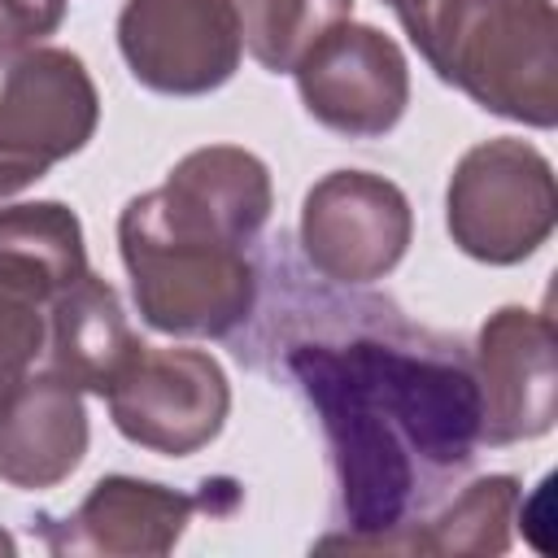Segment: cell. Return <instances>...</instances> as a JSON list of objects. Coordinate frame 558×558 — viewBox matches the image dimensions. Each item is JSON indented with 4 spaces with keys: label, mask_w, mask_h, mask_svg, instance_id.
Instances as JSON below:
<instances>
[{
    "label": "cell",
    "mask_w": 558,
    "mask_h": 558,
    "mask_svg": "<svg viewBox=\"0 0 558 558\" xmlns=\"http://www.w3.org/2000/svg\"><path fill=\"white\" fill-rule=\"evenodd\" d=\"M65 22V0H0V48L44 44Z\"/></svg>",
    "instance_id": "19"
},
{
    "label": "cell",
    "mask_w": 558,
    "mask_h": 558,
    "mask_svg": "<svg viewBox=\"0 0 558 558\" xmlns=\"http://www.w3.org/2000/svg\"><path fill=\"white\" fill-rule=\"evenodd\" d=\"M205 497L174 493L135 475H105L61 519H44L52 554H105V558H157L170 554Z\"/></svg>",
    "instance_id": "11"
},
{
    "label": "cell",
    "mask_w": 558,
    "mask_h": 558,
    "mask_svg": "<svg viewBox=\"0 0 558 558\" xmlns=\"http://www.w3.org/2000/svg\"><path fill=\"white\" fill-rule=\"evenodd\" d=\"M554 166L536 144L497 135L458 157L445 187V227L466 257L519 266L554 235Z\"/></svg>",
    "instance_id": "4"
},
{
    "label": "cell",
    "mask_w": 558,
    "mask_h": 558,
    "mask_svg": "<svg viewBox=\"0 0 558 558\" xmlns=\"http://www.w3.org/2000/svg\"><path fill=\"white\" fill-rule=\"evenodd\" d=\"M13 549H17V545H13V536L0 527V554H13Z\"/></svg>",
    "instance_id": "20"
},
{
    "label": "cell",
    "mask_w": 558,
    "mask_h": 558,
    "mask_svg": "<svg viewBox=\"0 0 558 558\" xmlns=\"http://www.w3.org/2000/svg\"><path fill=\"white\" fill-rule=\"evenodd\" d=\"M519 514V480L514 475H480L471 480L445 510L405 527V554H506L510 527Z\"/></svg>",
    "instance_id": "16"
},
{
    "label": "cell",
    "mask_w": 558,
    "mask_h": 558,
    "mask_svg": "<svg viewBox=\"0 0 558 558\" xmlns=\"http://www.w3.org/2000/svg\"><path fill=\"white\" fill-rule=\"evenodd\" d=\"M118 248L140 318L161 336H231L257 305L248 244L166 183L126 201Z\"/></svg>",
    "instance_id": "2"
},
{
    "label": "cell",
    "mask_w": 558,
    "mask_h": 558,
    "mask_svg": "<svg viewBox=\"0 0 558 558\" xmlns=\"http://www.w3.org/2000/svg\"><path fill=\"white\" fill-rule=\"evenodd\" d=\"M392 13L436 78L480 109L536 131L558 122V17L549 0H405Z\"/></svg>",
    "instance_id": "3"
},
{
    "label": "cell",
    "mask_w": 558,
    "mask_h": 558,
    "mask_svg": "<svg viewBox=\"0 0 558 558\" xmlns=\"http://www.w3.org/2000/svg\"><path fill=\"white\" fill-rule=\"evenodd\" d=\"M83 392L57 371H26L0 397V484L39 493L57 488L87 458Z\"/></svg>",
    "instance_id": "12"
},
{
    "label": "cell",
    "mask_w": 558,
    "mask_h": 558,
    "mask_svg": "<svg viewBox=\"0 0 558 558\" xmlns=\"http://www.w3.org/2000/svg\"><path fill=\"white\" fill-rule=\"evenodd\" d=\"M140 349H144V340L131 331L113 283L100 279L96 270H83L44 310L48 371L70 379L78 392L105 397L126 375V366L140 357Z\"/></svg>",
    "instance_id": "13"
},
{
    "label": "cell",
    "mask_w": 558,
    "mask_h": 558,
    "mask_svg": "<svg viewBox=\"0 0 558 558\" xmlns=\"http://www.w3.org/2000/svg\"><path fill=\"white\" fill-rule=\"evenodd\" d=\"M96 122L100 96L78 52L52 44L0 48V196L83 153Z\"/></svg>",
    "instance_id": "5"
},
{
    "label": "cell",
    "mask_w": 558,
    "mask_h": 558,
    "mask_svg": "<svg viewBox=\"0 0 558 558\" xmlns=\"http://www.w3.org/2000/svg\"><path fill=\"white\" fill-rule=\"evenodd\" d=\"M288 371L323 418L340 523L349 527L318 545L405 554L410 510L475 458L480 401L471 366L458 353L349 340L296 344Z\"/></svg>",
    "instance_id": "1"
},
{
    "label": "cell",
    "mask_w": 558,
    "mask_h": 558,
    "mask_svg": "<svg viewBox=\"0 0 558 558\" xmlns=\"http://www.w3.org/2000/svg\"><path fill=\"white\" fill-rule=\"evenodd\" d=\"M118 48L131 78L157 96H205L240 70L235 0H126Z\"/></svg>",
    "instance_id": "8"
},
{
    "label": "cell",
    "mask_w": 558,
    "mask_h": 558,
    "mask_svg": "<svg viewBox=\"0 0 558 558\" xmlns=\"http://www.w3.org/2000/svg\"><path fill=\"white\" fill-rule=\"evenodd\" d=\"M235 13L244 52L270 74H292L327 31L353 17V0H235Z\"/></svg>",
    "instance_id": "17"
},
{
    "label": "cell",
    "mask_w": 558,
    "mask_h": 558,
    "mask_svg": "<svg viewBox=\"0 0 558 558\" xmlns=\"http://www.w3.org/2000/svg\"><path fill=\"white\" fill-rule=\"evenodd\" d=\"M83 270V222L70 205L22 201L0 209V296L48 310Z\"/></svg>",
    "instance_id": "14"
},
{
    "label": "cell",
    "mask_w": 558,
    "mask_h": 558,
    "mask_svg": "<svg viewBox=\"0 0 558 558\" xmlns=\"http://www.w3.org/2000/svg\"><path fill=\"white\" fill-rule=\"evenodd\" d=\"M44 353V310L0 296V397L35 371V357Z\"/></svg>",
    "instance_id": "18"
},
{
    "label": "cell",
    "mask_w": 558,
    "mask_h": 558,
    "mask_svg": "<svg viewBox=\"0 0 558 558\" xmlns=\"http://www.w3.org/2000/svg\"><path fill=\"white\" fill-rule=\"evenodd\" d=\"M414 235L405 192L371 170H331L301 201V253L331 283H375L397 270Z\"/></svg>",
    "instance_id": "6"
},
{
    "label": "cell",
    "mask_w": 558,
    "mask_h": 558,
    "mask_svg": "<svg viewBox=\"0 0 558 558\" xmlns=\"http://www.w3.org/2000/svg\"><path fill=\"white\" fill-rule=\"evenodd\" d=\"M384 4H392V9H401V4H405V0H384Z\"/></svg>",
    "instance_id": "21"
},
{
    "label": "cell",
    "mask_w": 558,
    "mask_h": 558,
    "mask_svg": "<svg viewBox=\"0 0 558 558\" xmlns=\"http://www.w3.org/2000/svg\"><path fill=\"white\" fill-rule=\"evenodd\" d=\"M166 187L183 196L187 205L205 209L218 227H227L235 240L253 244L275 209L270 170L257 153L240 144H205L179 157L166 174Z\"/></svg>",
    "instance_id": "15"
},
{
    "label": "cell",
    "mask_w": 558,
    "mask_h": 558,
    "mask_svg": "<svg viewBox=\"0 0 558 558\" xmlns=\"http://www.w3.org/2000/svg\"><path fill=\"white\" fill-rule=\"evenodd\" d=\"M475 401L480 445H519L558 423V362L554 323L527 305H501L475 336Z\"/></svg>",
    "instance_id": "10"
},
{
    "label": "cell",
    "mask_w": 558,
    "mask_h": 558,
    "mask_svg": "<svg viewBox=\"0 0 558 558\" xmlns=\"http://www.w3.org/2000/svg\"><path fill=\"white\" fill-rule=\"evenodd\" d=\"M305 113L344 135H388L410 105V61L392 35L366 22H340L292 70Z\"/></svg>",
    "instance_id": "9"
},
{
    "label": "cell",
    "mask_w": 558,
    "mask_h": 558,
    "mask_svg": "<svg viewBox=\"0 0 558 558\" xmlns=\"http://www.w3.org/2000/svg\"><path fill=\"white\" fill-rule=\"evenodd\" d=\"M113 427L161 458H187L205 449L227 414L231 384L205 349H140L126 375L105 392Z\"/></svg>",
    "instance_id": "7"
}]
</instances>
